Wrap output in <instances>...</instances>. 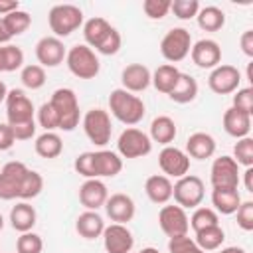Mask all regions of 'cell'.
<instances>
[{
  "mask_svg": "<svg viewBox=\"0 0 253 253\" xmlns=\"http://www.w3.org/2000/svg\"><path fill=\"white\" fill-rule=\"evenodd\" d=\"M109 111H111L109 115H113L119 123L126 126H134L144 119L146 105L138 95L128 93L123 87H119L109 93Z\"/></svg>",
  "mask_w": 253,
  "mask_h": 253,
  "instance_id": "1",
  "label": "cell"
},
{
  "mask_svg": "<svg viewBox=\"0 0 253 253\" xmlns=\"http://www.w3.org/2000/svg\"><path fill=\"white\" fill-rule=\"evenodd\" d=\"M51 107L57 113L59 119V130L71 132L79 126L81 121V111H79V99L75 95V91L71 87H59L51 93L49 99Z\"/></svg>",
  "mask_w": 253,
  "mask_h": 253,
  "instance_id": "2",
  "label": "cell"
},
{
  "mask_svg": "<svg viewBox=\"0 0 253 253\" xmlns=\"http://www.w3.org/2000/svg\"><path fill=\"white\" fill-rule=\"evenodd\" d=\"M65 65L77 79H95L101 71V61L97 53L85 43H75L67 49Z\"/></svg>",
  "mask_w": 253,
  "mask_h": 253,
  "instance_id": "3",
  "label": "cell"
},
{
  "mask_svg": "<svg viewBox=\"0 0 253 253\" xmlns=\"http://www.w3.org/2000/svg\"><path fill=\"white\" fill-rule=\"evenodd\" d=\"M47 24L55 38H67L83 28V10L75 4H55L47 14Z\"/></svg>",
  "mask_w": 253,
  "mask_h": 253,
  "instance_id": "4",
  "label": "cell"
},
{
  "mask_svg": "<svg viewBox=\"0 0 253 253\" xmlns=\"http://www.w3.org/2000/svg\"><path fill=\"white\" fill-rule=\"evenodd\" d=\"M85 136L95 144V146H105L111 142V134H113V123H111V115L109 111L101 109V107H93L89 109L83 119H81Z\"/></svg>",
  "mask_w": 253,
  "mask_h": 253,
  "instance_id": "5",
  "label": "cell"
},
{
  "mask_svg": "<svg viewBox=\"0 0 253 253\" xmlns=\"http://www.w3.org/2000/svg\"><path fill=\"white\" fill-rule=\"evenodd\" d=\"M192 34L178 26V28H172L164 34V38L160 40V53L162 57L168 61V63H178L182 59H186L190 55V49H192Z\"/></svg>",
  "mask_w": 253,
  "mask_h": 253,
  "instance_id": "6",
  "label": "cell"
},
{
  "mask_svg": "<svg viewBox=\"0 0 253 253\" xmlns=\"http://www.w3.org/2000/svg\"><path fill=\"white\" fill-rule=\"evenodd\" d=\"M204 196H206L204 182L196 174H186V176L178 178L176 184L172 186V198L184 210H194V208L202 206Z\"/></svg>",
  "mask_w": 253,
  "mask_h": 253,
  "instance_id": "7",
  "label": "cell"
},
{
  "mask_svg": "<svg viewBox=\"0 0 253 253\" xmlns=\"http://www.w3.org/2000/svg\"><path fill=\"white\" fill-rule=\"evenodd\" d=\"M150 150H152L150 136L136 126H126L117 138V154L121 158H142L150 154Z\"/></svg>",
  "mask_w": 253,
  "mask_h": 253,
  "instance_id": "8",
  "label": "cell"
},
{
  "mask_svg": "<svg viewBox=\"0 0 253 253\" xmlns=\"http://www.w3.org/2000/svg\"><path fill=\"white\" fill-rule=\"evenodd\" d=\"M210 182H211V188L237 190L239 184H241L239 164L227 154L217 156L211 164V170H210Z\"/></svg>",
  "mask_w": 253,
  "mask_h": 253,
  "instance_id": "9",
  "label": "cell"
},
{
  "mask_svg": "<svg viewBox=\"0 0 253 253\" xmlns=\"http://www.w3.org/2000/svg\"><path fill=\"white\" fill-rule=\"evenodd\" d=\"M28 166L20 160H12V162H6L2 168H0V200H18L20 196V188H22V182L28 174Z\"/></svg>",
  "mask_w": 253,
  "mask_h": 253,
  "instance_id": "10",
  "label": "cell"
},
{
  "mask_svg": "<svg viewBox=\"0 0 253 253\" xmlns=\"http://www.w3.org/2000/svg\"><path fill=\"white\" fill-rule=\"evenodd\" d=\"M6 119L8 125H20L36 119V107L22 89H8L6 95Z\"/></svg>",
  "mask_w": 253,
  "mask_h": 253,
  "instance_id": "11",
  "label": "cell"
},
{
  "mask_svg": "<svg viewBox=\"0 0 253 253\" xmlns=\"http://www.w3.org/2000/svg\"><path fill=\"white\" fill-rule=\"evenodd\" d=\"M239 85H241V71L235 65L219 63L210 71L208 87L215 95H231L239 89Z\"/></svg>",
  "mask_w": 253,
  "mask_h": 253,
  "instance_id": "12",
  "label": "cell"
},
{
  "mask_svg": "<svg viewBox=\"0 0 253 253\" xmlns=\"http://www.w3.org/2000/svg\"><path fill=\"white\" fill-rule=\"evenodd\" d=\"M158 225L164 231V235L168 237H176V235H186L190 231V219L184 208H180L178 204H164L158 211Z\"/></svg>",
  "mask_w": 253,
  "mask_h": 253,
  "instance_id": "13",
  "label": "cell"
},
{
  "mask_svg": "<svg viewBox=\"0 0 253 253\" xmlns=\"http://www.w3.org/2000/svg\"><path fill=\"white\" fill-rule=\"evenodd\" d=\"M158 166H160L164 176L178 180L190 172V156L182 148L168 144L158 154Z\"/></svg>",
  "mask_w": 253,
  "mask_h": 253,
  "instance_id": "14",
  "label": "cell"
},
{
  "mask_svg": "<svg viewBox=\"0 0 253 253\" xmlns=\"http://www.w3.org/2000/svg\"><path fill=\"white\" fill-rule=\"evenodd\" d=\"M65 53L67 49L63 42L55 36H43L36 43V59H38V65H42L43 69L61 65L65 61Z\"/></svg>",
  "mask_w": 253,
  "mask_h": 253,
  "instance_id": "15",
  "label": "cell"
},
{
  "mask_svg": "<svg viewBox=\"0 0 253 253\" xmlns=\"http://www.w3.org/2000/svg\"><path fill=\"white\" fill-rule=\"evenodd\" d=\"M101 237H103V247L107 253H132L134 237L126 225L123 223L105 225V231Z\"/></svg>",
  "mask_w": 253,
  "mask_h": 253,
  "instance_id": "16",
  "label": "cell"
},
{
  "mask_svg": "<svg viewBox=\"0 0 253 253\" xmlns=\"http://www.w3.org/2000/svg\"><path fill=\"white\" fill-rule=\"evenodd\" d=\"M105 211H107V217L113 221V223H123L126 225L134 213H136V204L134 200L128 196V194H123V192H117V194H111L105 202Z\"/></svg>",
  "mask_w": 253,
  "mask_h": 253,
  "instance_id": "17",
  "label": "cell"
},
{
  "mask_svg": "<svg viewBox=\"0 0 253 253\" xmlns=\"http://www.w3.org/2000/svg\"><path fill=\"white\" fill-rule=\"evenodd\" d=\"M190 57H192L194 65H198L200 69H213L221 63V47L215 40L204 38V40H198L196 43H192Z\"/></svg>",
  "mask_w": 253,
  "mask_h": 253,
  "instance_id": "18",
  "label": "cell"
},
{
  "mask_svg": "<svg viewBox=\"0 0 253 253\" xmlns=\"http://www.w3.org/2000/svg\"><path fill=\"white\" fill-rule=\"evenodd\" d=\"M150 81H152V71L142 63H128L121 71L123 89L128 93H142L144 89L150 87Z\"/></svg>",
  "mask_w": 253,
  "mask_h": 253,
  "instance_id": "19",
  "label": "cell"
},
{
  "mask_svg": "<svg viewBox=\"0 0 253 253\" xmlns=\"http://www.w3.org/2000/svg\"><path fill=\"white\" fill-rule=\"evenodd\" d=\"M107 198H109V190L105 182L99 178H89L79 186V202L85 210L97 211L99 208L105 206Z\"/></svg>",
  "mask_w": 253,
  "mask_h": 253,
  "instance_id": "20",
  "label": "cell"
},
{
  "mask_svg": "<svg viewBox=\"0 0 253 253\" xmlns=\"http://www.w3.org/2000/svg\"><path fill=\"white\" fill-rule=\"evenodd\" d=\"M123 170V158L113 150H93V174L95 178H113Z\"/></svg>",
  "mask_w": 253,
  "mask_h": 253,
  "instance_id": "21",
  "label": "cell"
},
{
  "mask_svg": "<svg viewBox=\"0 0 253 253\" xmlns=\"http://www.w3.org/2000/svg\"><path fill=\"white\" fill-rule=\"evenodd\" d=\"M184 152L194 160L211 158L215 154V138L210 132H204V130L192 132L186 140V150Z\"/></svg>",
  "mask_w": 253,
  "mask_h": 253,
  "instance_id": "22",
  "label": "cell"
},
{
  "mask_svg": "<svg viewBox=\"0 0 253 253\" xmlns=\"http://www.w3.org/2000/svg\"><path fill=\"white\" fill-rule=\"evenodd\" d=\"M172 180L164 174H152L144 182V192L152 204L164 206L172 200Z\"/></svg>",
  "mask_w": 253,
  "mask_h": 253,
  "instance_id": "23",
  "label": "cell"
},
{
  "mask_svg": "<svg viewBox=\"0 0 253 253\" xmlns=\"http://www.w3.org/2000/svg\"><path fill=\"white\" fill-rule=\"evenodd\" d=\"M223 130L233 136V138H243V136H249V130H251V115L235 109V107H229L225 113H223Z\"/></svg>",
  "mask_w": 253,
  "mask_h": 253,
  "instance_id": "24",
  "label": "cell"
},
{
  "mask_svg": "<svg viewBox=\"0 0 253 253\" xmlns=\"http://www.w3.org/2000/svg\"><path fill=\"white\" fill-rule=\"evenodd\" d=\"M75 231L83 237V239H97L103 235L105 231V219L99 211H91L85 210L83 213L77 215L75 219Z\"/></svg>",
  "mask_w": 253,
  "mask_h": 253,
  "instance_id": "25",
  "label": "cell"
},
{
  "mask_svg": "<svg viewBox=\"0 0 253 253\" xmlns=\"http://www.w3.org/2000/svg\"><path fill=\"white\" fill-rule=\"evenodd\" d=\"M176 134H178V126H176V123H174L172 117L158 115V117L152 119L150 132H148V136H150L152 142H158L162 146H168L170 142H174Z\"/></svg>",
  "mask_w": 253,
  "mask_h": 253,
  "instance_id": "26",
  "label": "cell"
},
{
  "mask_svg": "<svg viewBox=\"0 0 253 253\" xmlns=\"http://www.w3.org/2000/svg\"><path fill=\"white\" fill-rule=\"evenodd\" d=\"M36 221H38V211H36V208L32 204L18 202L16 206H12V210H10V225L18 233L32 231Z\"/></svg>",
  "mask_w": 253,
  "mask_h": 253,
  "instance_id": "27",
  "label": "cell"
},
{
  "mask_svg": "<svg viewBox=\"0 0 253 253\" xmlns=\"http://www.w3.org/2000/svg\"><path fill=\"white\" fill-rule=\"evenodd\" d=\"M113 30V26L101 18V16H93L87 22H83V38H85V45H89L93 51L101 45V42L109 36V32Z\"/></svg>",
  "mask_w": 253,
  "mask_h": 253,
  "instance_id": "28",
  "label": "cell"
},
{
  "mask_svg": "<svg viewBox=\"0 0 253 253\" xmlns=\"http://www.w3.org/2000/svg\"><path fill=\"white\" fill-rule=\"evenodd\" d=\"M34 150H36L38 156L51 160V158H57L63 152V140L55 130H43L42 134L36 136Z\"/></svg>",
  "mask_w": 253,
  "mask_h": 253,
  "instance_id": "29",
  "label": "cell"
},
{
  "mask_svg": "<svg viewBox=\"0 0 253 253\" xmlns=\"http://www.w3.org/2000/svg\"><path fill=\"white\" fill-rule=\"evenodd\" d=\"M241 202L243 200L239 196V190H221V188L211 190V206L221 215H233Z\"/></svg>",
  "mask_w": 253,
  "mask_h": 253,
  "instance_id": "30",
  "label": "cell"
},
{
  "mask_svg": "<svg viewBox=\"0 0 253 253\" xmlns=\"http://www.w3.org/2000/svg\"><path fill=\"white\" fill-rule=\"evenodd\" d=\"M198 81L196 77H192L190 73H180L178 77V83L174 85V89L168 93V97L178 103V105H186V103H192L196 97H198Z\"/></svg>",
  "mask_w": 253,
  "mask_h": 253,
  "instance_id": "31",
  "label": "cell"
},
{
  "mask_svg": "<svg viewBox=\"0 0 253 253\" xmlns=\"http://www.w3.org/2000/svg\"><path fill=\"white\" fill-rule=\"evenodd\" d=\"M180 73H182V71H180L176 65H172V63L158 65V67L152 71V81H150V85H154L156 91L168 95V93L174 89V85L178 83Z\"/></svg>",
  "mask_w": 253,
  "mask_h": 253,
  "instance_id": "32",
  "label": "cell"
},
{
  "mask_svg": "<svg viewBox=\"0 0 253 253\" xmlns=\"http://www.w3.org/2000/svg\"><path fill=\"white\" fill-rule=\"evenodd\" d=\"M196 20L204 32H219L225 26V12L217 6H204L200 8Z\"/></svg>",
  "mask_w": 253,
  "mask_h": 253,
  "instance_id": "33",
  "label": "cell"
},
{
  "mask_svg": "<svg viewBox=\"0 0 253 253\" xmlns=\"http://www.w3.org/2000/svg\"><path fill=\"white\" fill-rule=\"evenodd\" d=\"M194 241L202 251H217L225 241V231L221 229V225H211L202 231H196Z\"/></svg>",
  "mask_w": 253,
  "mask_h": 253,
  "instance_id": "34",
  "label": "cell"
},
{
  "mask_svg": "<svg viewBox=\"0 0 253 253\" xmlns=\"http://www.w3.org/2000/svg\"><path fill=\"white\" fill-rule=\"evenodd\" d=\"M188 219H190V227L194 233L206 227H211V225H219V213L213 208H206V206L194 208V213Z\"/></svg>",
  "mask_w": 253,
  "mask_h": 253,
  "instance_id": "35",
  "label": "cell"
},
{
  "mask_svg": "<svg viewBox=\"0 0 253 253\" xmlns=\"http://www.w3.org/2000/svg\"><path fill=\"white\" fill-rule=\"evenodd\" d=\"M20 81L26 89H32V91H38L45 85L47 81V75H45V69L38 63H28L22 67L20 71Z\"/></svg>",
  "mask_w": 253,
  "mask_h": 253,
  "instance_id": "36",
  "label": "cell"
},
{
  "mask_svg": "<svg viewBox=\"0 0 253 253\" xmlns=\"http://www.w3.org/2000/svg\"><path fill=\"white\" fill-rule=\"evenodd\" d=\"M42 190H43V178H42V174L36 172V170H28V174H26V178L22 182L18 200L20 202L34 200V198H38L42 194Z\"/></svg>",
  "mask_w": 253,
  "mask_h": 253,
  "instance_id": "37",
  "label": "cell"
},
{
  "mask_svg": "<svg viewBox=\"0 0 253 253\" xmlns=\"http://www.w3.org/2000/svg\"><path fill=\"white\" fill-rule=\"evenodd\" d=\"M2 20H4L8 32L12 34V38H14V36H20V34H24V32H28V28L32 26V16H30L26 10H22V8L16 10V12H12V14H8V16H4Z\"/></svg>",
  "mask_w": 253,
  "mask_h": 253,
  "instance_id": "38",
  "label": "cell"
},
{
  "mask_svg": "<svg viewBox=\"0 0 253 253\" xmlns=\"http://www.w3.org/2000/svg\"><path fill=\"white\" fill-rule=\"evenodd\" d=\"M239 166L251 168L253 166V138L251 136H243L237 138L235 146H233V156H231Z\"/></svg>",
  "mask_w": 253,
  "mask_h": 253,
  "instance_id": "39",
  "label": "cell"
},
{
  "mask_svg": "<svg viewBox=\"0 0 253 253\" xmlns=\"http://www.w3.org/2000/svg\"><path fill=\"white\" fill-rule=\"evenodd\" d=\"M42 251H43V239L34 231L20 233V237L16 239V253H42Z\"/></svg>",
  "mask_w": 253,
  "mask_h": 253,
  "instance_id": "40",
  "label": "cell"
},
{
  "mask_svg": "<svg viewBox=\"0 0 253 253\" xmlns=\"http://www.w3.org/2000/svg\"><path fill=\"white\" fill-rule=\"evenodd\" d=\"M36 123H38L43 130H55V128H59L57 113H55V109L51 107V103H49V101L42 103V105H40V109L36 111Z\"/></svg>",
  "mask_w": 253,
  "mask_h": 253,
  "instance_id": "41",
  "label": "cell"
},
{
  "mask_svg": "<svg viewBox=\"0 0 253 253\" xmlns=\"http://www.w3.org/2000/svg\"><path fill=\"white\" fill-rule=\"evenodd\" d=\"M200 2L198 0H172L170 2V12L178 20H192L200 12Z\"/></svg>",
  "mask_w": 253,
  "mask_h": 253,
  "instance_id": "42",
  "label": "cell"
},
{
  "mask_svg": "<svg viewBox=\"0 0 253 253\" xmlns=\"http://www.w3.org/2000/svg\"><path fill=\"white\" fill-rule=\"evenodd\" d=\"M2 51H4V71L12 73V71L24 67V51H22V47H18L14 43H6V45H2Z\"/></svg>",
  "mask_w": 253,
  "mask_h": 253,
  "instance_id": "43",
  "label": "cell"
},
{
  "mask_svg": "<svg viewBox=\"0 0 253 253\" xmlns=\"http://www.w3.org/2000/svg\"><path fill=\"white\" fill-rule=\"evenodd\" d=\"M170 2L172 0H144L142 2V12L150 20H162L170 12Z\"/></svg>",
  "mask_w": 253,
  "mask_h": 253,
  "instance_id": "44",
  "label": "cell"
},
{
  "mask_svg": "<svg viewBox=\"0 0 253 253\" xmlns=\"http://www.w3.org/2000/svg\"><path fill=\"white\" fill-rule=\"evenodd\" d=\"M198 249L194 237L186 235H176V237H168V253H194Z\"/></svg>",
  "mask_w": 253,
  "mask_h": 253,
  "instance_id": "45",
  "label": "cell"
},
{
  "mask_svg": "<svg viewBox=\"0 0 253 253\" xmlns=\"http://www.w3.org/2000/svg\"><path fill=\"white\" fill-rule=\"evenodd\" d=\"M121 45H123V38H121L119 30H117V28H113V30L109 32V36L101 42V45H99L95 51H97V53H101V55H115V53H119Z\"/></svg>",
  "mask_w": 253,
  "mask_h": 253,
  "instance_id": "46",
  "label": "cell"
},
{
  "mask_svg": "<svg viewBox=\"0 0 253 253\" xmlns=\"http://www.w3.org/2000/svg\"><path fill=\"white\" fill-rule=\"evenodd\" d=\"M231 107L251 115L253 113V89L251 87H239L235 93H233V103Z\"/></svg>",
  "mask_w": 253,
  "mask_h": 253,
  "instance_id": "47",
  "label": "cell"
},
{
  "mask_svg": "<svg viewBox=\"0 0 253 253\" xmlns=\"http://www.w3.org/2000/svg\"><path fill=\"white\" fill-rule=\"evenodd\" d=\"M235 215H237V225L243 231H253V202L251 200L241 202Z\"/></svg>",
  "mask_w": 253,
  "mask_h": 253,
  "instance_id": "48",
  "label": "cell"
},
{
  "mask_svg": "<svg viewBox=\"0 0 253 253\" xmlns=\"http://www.w3.org/2000/svg\"><path fill=\"white\" fill-rule=\"evenodd\" d=\"M12 132H14V138L16 140H30L36 136V128H38V123L36 119L34 121H28V123H20V125H10Z\"/></svg>",
  "mask_w": 253,
  "mask_h": 253,
  "instance_id": "49",
  "label": "cell"
},
{
  "mask_svg": "<svg viewBox=\"0 0 253 253\" xmlns=\"http://www.w3.org/2000/svg\"><path fill=\"white\" fill-rule=\"evenodd\" d=\"M14 142H16V138H14V132H12L10 125L8 123H0V152L10 150L14 146Z\"/></svg>",
  "mask_w": 253,
  "mask_h": 253,
  "instance_id": "50",
  "label": "cell"
},
{
  "mask_svg": "<svg viewBox=\"0 0 253 253\" xmlns=\"http://www.w3.org/2000/svg\"><path fill=\"white\" fill-rule=\"evenodd\" d=\"M239 45H241V51L247 55V57H253V30H245L239 38Z\"/></svg>",
  "mask_w": 253,
  "mask_h": 253,
  "instance_id": "51",
  "label": "cell"
},
{
  "mask_svg": "<svg viewBox=\"0 0 253 253\" xmlns=\"http://www.w3.org/2000/svg\"><path fill=\"white\" fill-rule=\"evenodd\" d=\"M16 10H20L18 0H0V18H4V16L16 12Z\"/></svg>",
  "mask_w": 253,
  "mask_h": 253,
  "instance_id": "52",
  "label": "cell"
},
{
  "mask_svg": "<svg viewBox=\"0 0 253 253\" xmlns=\"http://www.w3.org/2000/svg\"><path fill=\"white\" fill-rule=\"evenodd\" d=\"M243 186H245V190L249 194L253 192V166L251 168H245V172H243Z\"/></svg>",
  "mask_w": 253,
  "mask_h": 253,
  "instance_id": "53",
  "label": "cell"
},
{
  "mask_svg": "<svg viewBox=\"0 0 253 253\" xmlns=\"http://www.w3.org/2000/svg\"><path fill=\"white\" fill-rule=\"evenodd\" d=\"M10 40H12V34L8 32V28H6L4 20L0 18V45H6V43H10Z\"/></svg>",
  "mask_w": 253,
  "mask_h": 253,
  "instance_id": "54",
  "label": "cell"
},
{
  "mask_svg": "<svg viewBox=\"0 0 253 253\" xmlns=\"http://www.w3.org/2000/svg\"><path fill=\"white\" fill-rule=\"evenodd\" d=\"M217 253H247L243 247H237V245H229V247H221L217 249Z\"/></svg>",
  "mask_w": 253,
  "mask_h": 253,
  "instance_id": "55",
  "label": "cell"
},
{
  "mask_svg": "<svg viewBox=\"0 0 253 253\" xmlns=\"http://www.w3.org/2000/svg\"><path fill=\"white\" fill-rule=\"evenodd\" d=\"M6 95H8V87H6V83L0 79V103L6 101Z\"/></svg>",
  "mask_w": 253,
  "mask_h": 253,
  "instance_id": "56",
  "label": "cell"
},
{
  "mask_svg": "<svg viewBox=\"0 0 253 253\" xmlns=\"http://www.w3.org/2000/svg\"><path fill=\"white\" fill-rule=\"evenodd\" d=\"M138 253H160V251H158L156 247H142Z\"/></svg>",
  "mask_w": 253,
  "mask_h": 253,
  "instance_id": "57",
  "label": "cell"
},
{
  "mask_svg": "<svg viewBox=\"0 0 253 253\" xmlns=\"http://www.w3.org/2000/svg\"><path fill=\"white\" fill-rule=\"evenodd\" d=\"M4 71V51H2V45H0V73Z\"/></svg>",
  "mask_w": 253,
  "mask_h": 253,
  "instance_id": "58",
  "label": "cell"
},
{
  "mask_svg": "<svg viewBox=\"0 0 253 253\" xmlns=\"http://www.w3.org/2000/svg\"><path fill=\"white\" fill-rule=\"evenodd\" d=\"M2 229H4V215L0 213V231H2Z\"/></svg>",
  "mask_w": 253,
  "mask_h": 253,
  "instance_id": "59",
  "label": "cell"
},
{
  "mask_svg": "<svg viewBox=\"0 0 253 253\" xmlns=\"http://www.w3.org/2000/svg\"><path fill=\"white\" fill-rule=\"evenodd\" d=\"M194 253H206V251H202V249H196V251H194Z\"/></svg>",
  "mask_w": 253,
  "mask_h": 253,
  "instance_id": "60",
  "label": "cell"
}]
</instances>
